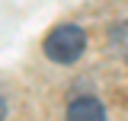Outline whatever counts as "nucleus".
Wrapping results in <instances>:
<instances>
[{
    "instance_id": "1",
    "label": "nucleus",
    "mask_w": 128,
    "mask_h": 121,
    "mask_svg": "<svg viewBox=\"0 0 128 121\" xmlns=\"http://www.w3.org/2000/svg\"><path fill=\"white\" fill-rule=\"evenodd\" d=\"M83 48H86V35L83 29L77 26H58V29L48 32L45 38V54L54 64H70V60H77L83 54Z\"/></svg>"
},
{
    "instance_id": "2",
    "label": "nucleus",
    "mask_w": 128,
    "mask_h": 121,
    "mask_svg": "<svg viewBox=\"0 0 128 121\" xmlns=\"http://www.w3.org/2000/svg\"><path fill=\"white\" fill-rule=\"evenodd\" d=\"M67 115H70L74 121H86V118H93V121H102V118H106V108L99 105L96 99H77V102H70Z\"/></svg>"
},
{
    "instance_id": "3",
    "label": "nucleus",
    "mask_w": 128,
    "mask_h": 121,
    "mask_svg": "<svg viewBox=\"0 0 128 121\" xmlns=\"http://www.w3.org/2000/svg\"><path fill=\"white\" fill-rule=\"evenodd\" d=\"M3 115H6V105H3V99H0V118H3Z\"/></svg>"
}]
</instances>
